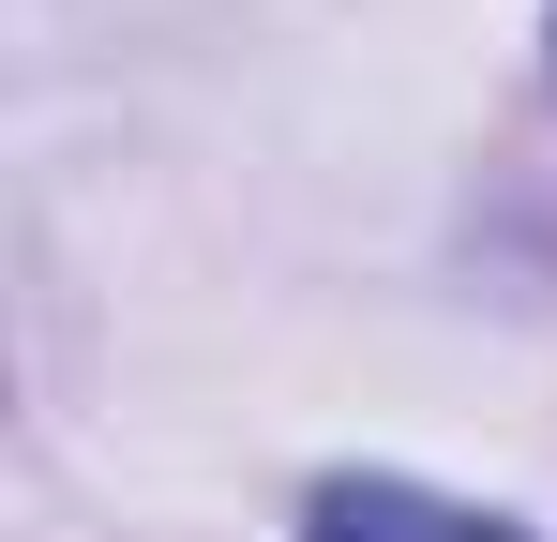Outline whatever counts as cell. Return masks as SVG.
I'll return each instance as SVG.
<instances>
[{
  "label": "cell",
  "instance_id": "6da1fadb",
  "mask_svg": "<svg viewBox=\"0 0 557 542\" xmlns=\"http://www.w3.org/2000/svg\"><path fill=\"white\" fill-rule=\"evenodd\" d=\"M317 542H512V528L437 513V497H407V482H347V497H317Z\"/></svg>",
  "mask_w": 557,
  "mask_h": 542
}]
</instances>
